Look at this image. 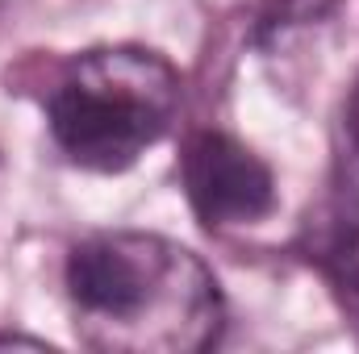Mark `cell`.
I'll return each mask as SVG.
<instances>
[{
  "mask_svg": "<svg viewBox=\"0 0 359 354\" xmlns=\"http://www.w3.org/2000/svg\"><path fill=\"white\" fill-rule=\"evenodd\" d=\"M63 288L80 342L100 354H201L226 330L217 275L163 234L80 238L67 250Z\"/></svg>",
  "mask_w": 359,
  "mask_h": 354,
  "instance_id": "cell-1",
  "label": "cell"
},
{
  "mask_svg": "<svg viewBox=\"0 0 359 354\" xmlns=\"http://www.w3.org/2000/svg\"><path fill=\"white\" fill-rule=\"evenodd\" d=\"M184 80L147 46H96L76 55L46 92V129L72 167L130 171L180 117Z\"/></svg>",
  "mask_w": 359,
  "mask_h": 354,
  "instance_id": "cell-2",
  "label": "cell"
},
{
  "mask_svg": "<svg viewBox=\"0 0 359 354\" xmlns=\"http://www.w3.org/2000/svg\"><path fill=\"white\" fill-rule=\"evenodd\" d=\"M180 183L188 208L205 229L259 225L276 213V176L271 167L234 134L201 129L184 142Z\"/></svg>",
  "mask_w": 359,
  "mask_h": 354,
  "instance_id": "cell-3",
  "label": "cell"
},
{
  "mask_svg": "<svg viewBox=\"0 0 359 354\" xmlns=\"http://www.w3.org/2000/svg\"><path fill=\"white\" fill-rule=\"evenodd\" d=\"M334 4H339V0H276V8L259 21L255 42H259L264 50H271V46H280L288 34H297V29L318 25L322 17H330Z\"/></svg>",
  "mask_w": 359,
  "mask_h": 354,
  "instance_id": "cell-4",
  "label": "cell"
},
{
  "mask_svg": "<svg viewBox=\"0 0 359 354\" xmlns=\"http://www.w3.org/2000/svg\"><path fill=\"white\" fill-rule=\"evenodd\" d=\"M343 129H347V150H343V187L339 192H347L351 200H359V88L347 100Z\"/></svg>",
  "mask_w": 359,
  "mask_h": 354,
  "instance_id": "cell-5",
  "label": "cell"
},
{
  "mask_svg": "<svg viewBox=\"0 0 359 354\" xmlns=\"http://www.w3.org/2000/svg\"><path fill=\"white\" fill-rule=\"evenodd\" d=\"M0 346H34V351H46V342H38V338H21V334H0Z\"/></svg>",
  "mask_w": 359,
  "mask_h": 354,
  "instance_id": "cell-6",
  "label": "cell"
}]
</instances>
